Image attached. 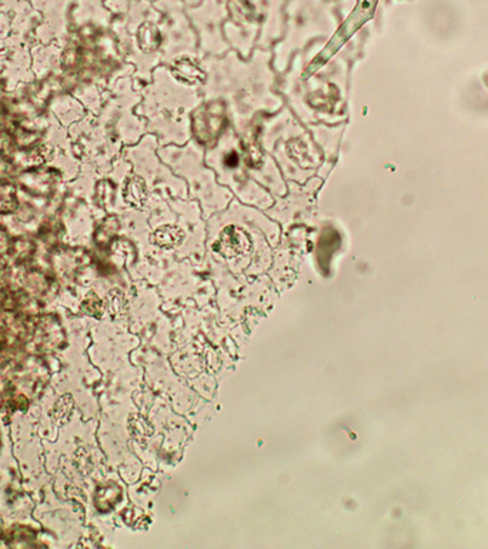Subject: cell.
<instances>
[{
	"mask_svg": "<svg viewBox=\"0 0 488 549\" xmlns=\"http://www.w3.org/2000/svg\"><path fill=\"white\" fill-rule=\"evenodd\" d=\"M249 248L250 239L248 234L235 227L226 228L218 241L220 254L226 258H237L243 254H246Z\"/></svg>",
	"mask_w": 488,
	"mask_h": 549,
	"instance_id": "obj_1",
	"label": "cell"
},
{
	"mask_svg": "<svg viewBox=\"0 0 488 549\" xmlns=\"http://www.w3.org/2000/svg\"><path fill=\"white\" fill-rule=\"evenodd\" d=\"M62 326L56 319L43 317L35 329V342L42 349H59L62 347Z\"/></svg>",
	"mask_w": 488,
	"mask_h": 549,
	"instance_id": "obj_2",
	"label": "cell"
},
{
	"mask_svg": "<svg viewBox=\"0 0 488 549\" xmlns=\"http://www.w3.org/2000/svg\"><path fill=\"white\" fill-rule=\"evenodd\" d=\"M172 72L179 82L187 85H197L204 82L206 79V73L203 72V69L189 58H180L179 60H176L172 66Z\"/></svg>",
	"mask_w": 488,
	"mask_h": 549,
	"instance_id": "obj_3",
	"label": "cell"
},
{
	"mask_svg": "<svg viewBox=\"0 0 488 549\" xmlns=\"http://www.w3.org/2000/svg\"><path fill=\"white\" fill-rule=\"evenodd\" d=\"M148 196H149L148 185L142 176L133 175V176L128 178V180L125 182V187H123V197L128 203L139 207L146 202Z\"/></svg>",
	"mask_w": 488,
	"mask_h": 549,
	"instance_id": "obj_4",
	"label": "cell"
},
{
	"mask_svg": "<svg viewBox=\"0 0 488 549\" xmlns=\"http://www.w3.org/2000/svg\"><path fill=\"white\" fill-rule=\"evenodd\" d=\"M138 42H139V48L143 52L146 53L156 52L162 45V33L155 23L146 22L138 31Z\"/></svg>",
	"mask_w": 488,
	"mask_h": 549,
	"instance_id": "obj_5",
	"label": "cell"
},
{
	"mask_svg": "<svg viewBox=\"0 0 488 549\" xmlns=\"http://www.w3.org/2000/svg\"><path fill=\"white\" fill-rule=\"evenodd\" d=\"M184 239V234L180 228L177 227H172V225H167V227H162L159 228L155 235H153V241L156 245L162 246V248H174L177 246L179 244H182V241Z\"/></svg>",
	"mask_w": 488,
	"mask_h": 549,
	"instance_id": "obj_6",
	"label": "cell"
},
{
	"mask_svg": "<svg viewBox=\"0 0 488 549\" xmlns=\"http://www.w3.org/2000/svg\"><path fill=\"white\" fill-rule=\"evenodd\" d=\"M12 205H15V195L11 193L9 186H0V212L12 210Z\"/></svg>",
	"mask_w": 488,
	"mask_h": 549,
	"instance_id": "obj_7",
	"label": "cell"
},
{
	"mask_svg": "<svg viewBox=\"0 0 488 549\" xmlns=\"http://www.w3.org/2000/svg\"><path fill=\"white\" fill-rule=\"evenodd\" d=\"M152 2H155V0H152Z\"/></svg>",
	"mask_w": 488,
	"mask_h": 549,
	"instance_id": "obj_8",
	"label": "cell"
}]
</instances>
